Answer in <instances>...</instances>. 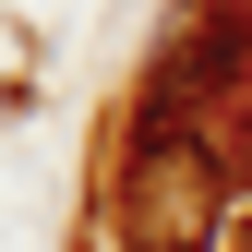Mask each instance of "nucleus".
Here are the masks:
<instances>
[{
  "mask_svg": "<svg viewBox=\"0 0 252 252\" xmlns=\"http://www.w3.org/2000/svg\"><path fill=\"white\" fill-rule=\"evenodd\" d=\"M108 216H120V252H216V228H228L216 144L204 132H156V120H120Z\"/></svg>",
  "mask_w": 252,
  "mask_h": 252,
  "instance_id": "obj_1",
  "label": "nucleus"
}]
</instances>
